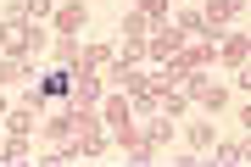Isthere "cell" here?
<instances>
[{"label": "cell", "instance_id": "1", "mask_svg": "<svg viewBox=\"0 0 251 167\" xmlns=\"http://www.w3.org/2000/svg\"><path fill=\"white\" fill-rule=\"evenodd\" d=\"M179 89L190 100H201L206 112H218V106H224V84H212L206 78V67H190V72H179Z\"/></svg>", "mask_w": 251, "mask_h": 167}, {"label": "cell", "instance_id": "2", "mask_svg": "<svg viewBox=\"0 0 251 167\" xmlns=\"http://www.w3.org/2000/svg\"><path fill=\"white\" fill-rule=\"evenodd\" d=\"M240 11H246V0H212V6L201 11V28H206V39H218L229 23H240Z\"/></svg>", "mask_w": 251, "mask_h": 167}, {"label": "cell", "instance_id": "3", "mask_svg": "<svg viewBox=\"0 0 251 167\" xmlns=\"http://www.w3.org/2000/svg\"><path fill=\"white\" fill-rule=\"evenodd\" d=\"M100 95H106V84H100L90 67L73 72V95H67V106H100Z\"/></svg>", "mask_w": 251, "mask_h": 167}, {"label": "cell", "instance_id": "4", "mask_svg": "<svg viewBox=\"0 0 251 167\" xmlns=\"http://www.w3.org/2000/svg\"><path fill=\"white\" fill-rule=\"evenodd\" d=\"M179 45H184V34H179L173 23H162L156 34H145V56H156V62H168V56L179 50Z\"/></svg>", "mask_w": 251, "mask_h": 167}, {"label": "cell", "instance_id": "5", "mask_svg": "<svg viewBox=\"0 0 251 167\" xmlns=\"http://www.w3.org/2000/svg\"><path fill=\"white\" fill-rule=\"evenodd\" d=\"M100 123H106V128H128V123H134V100H128L123 89H117V95H112L106 106H100Z\"/></svg>", "mask_w": 251, "mask_h": 167}, {"label": "cell", "instance_id": "6", "mask_svg": "<svg viewBox=\"0 0 251 167\" xmlns=\"http://www.w3.org/2000/svg\"><path fill=\"white\" fill-rule=\"evenodd\" d=\"M56 17V28H62V39H73L84 28V17H90V6H84V0H73V6H62V11H50Z\"/></svg>", "mask_w": 251, "mask_h": 167}, {"label": "cell", "instance_id": "7", "mask_svg": "<svg viewBox=\"0 0 251 167\" xmlns=\"http://www.w3.org/2000/svg\"><path fill=\"white\" fill-rule=\"evenodd\" d=\"M246 45H251L246 34H218V56H224L229 67H246Z\"/></svg>", "mask_w": 251, "mask_h": 167}, {"label": "cell", "instance_id": "8", "mask_svg": "<svg viewBox=\"0 0 251 167\" xmlns=\"http://www.w3.org/2000/svg\"><path fill=\"white\" fill-rule=\"evenodd\" d=\"M28 72H34V67H28V56H0V89H6V84H23Z\"/></svg>", "mask_w": 251, "mask_h": 167}, {"label": "cell", "instance_id": "9", "mask_svg": "<svg viewBox=\"0 0 251 167\" xmlns=\"http://www.w3.org/2000/svg\"><path fill=\"white\" fill-rule=\"evenodd\" d=\"M78 67H90V72L112 67V45H78Z\"/></svg>", "mask_w": 251, "mask_h": 167}, {"label": "cell", "instance_id": "10", "mask_svg": "<svg viewBox=\"0 0 251 167\" xmlns=\"http://www.w3.org/2000/svg\"><path fill=\"white\" fill-rule=\"evenodd\" d=\"M23 156H28V134H11V140L0 145V162L11 167V162H23Z\"/></svg>", "mask_w": 251, "mask_h": 167}, {"label": "cell", "instance_id": "11", "mask_svg": "<svg viewBox=\"0 0 251 167\" xmlns=\"http://www.w3.org/2000/svg\"><path fill=\"white\" fill-rule=\"evenodd\" d=\"M34 128V106H23V112H6V134H28Z\"/></svg>", "mask_w": 251, "mask_h": 167}, {"label": "cell", "instance_id": "12", "mask_svg": "<svg viewBox=\"0 0 251 167\" xmlns=\"http://www.w3.org/2000/svg\"><path fill=\"white\" fill-rule=\"evenodd\" d=\"M168 6H173V0H140V17H145V23H162Z\"/></svg>", "mask_w": 251, "mask_h": 167}, {"label": "cell", "instance_id": "13", "mask_svg": "<svg viewBox=\"0 0 251 167\" xmlns=\"http://www.w3.org/2000/svg\"><path fill=\"white\" fill-rule=\"evenodd\" d=\"M173 28H179L184 39H190V34H206V28H201V11H179V23H173Z\"/></svg>", "mask_w": 251, "mask_h": 167}, {"label": "cell", "instance_id": "14", "mask_svg": "<svg viewBox=\"0 0 251 167\" xmlns=\"http://www.w3.org/2000/svg\"><path fill=\"white\" fill-rule=\"evenodd\" d=\"M218 162H246V145H240V140H229V145H218Z\"/></svg>", "mask_w": 251, "mask_h": 167}, {"label": "cell", "instance_id": "15", "mask_svg": "<svg viewBox=\"0 0 251 167\" xmlns=\"http://www.w3.org/2000/svg\"><path fill=\"white\" fill-rule=\"evenodd\" d=\"M190 145H196V150H206V145H212V128H206V123H196V128H190Z\"/></svg>", "mask_w": 251, "mask_h": 167}, {"label": "cell", "instance_id": "16", "mask_svg": "<svg viewBox=\"0 0 251 167\" xmlns=\"http://www.w3.org/2000/svg\"><path fill=\"white\" fill-rule=\"evenodd\" d=\"M0 117H6V100H0Z\"/></svg>", "mask_w": 251, "mask_h": 167}]
</instances>
